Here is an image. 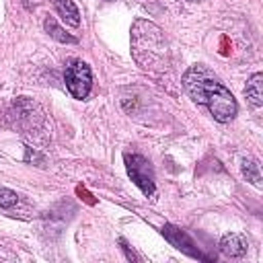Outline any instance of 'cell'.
<instances>
[{"label": "cell", "mask_w": 263, "mask_h": 263, "mask_svg": "<svg viewBox=\"0 0 263 263\" xmlns=\"http://www.w3.org/2000/svg\"><path fill=\"white\" fill-rule=\"evenodd\" d=\"M183 88L195 103L208 107L216 121L228 123L234 119L238 107L232 92L203 64H195L183 74Z\"/></svg>", "instance_id": "1"}, {"label": "cell", "mask_w": 263, "mask_h": 263, "mask_svg": "<svg viewBox=\"0 0 263 263\" xmlns=\"http://www.w3.org/2000/svg\"><path fill=\"white\" fill-rule=\"evenodd\" d=\"M132 53L146 70H164L168 64V45L164 33L150 21H136L132 29Z\"/></svg>", "instance_id": "2"}, {"label": "cell", "mask_w": 263, "mask_h": 263, "mask_svg": "<svg viewBox=\"0 0 263 263\" xmlns=\"http://www.w3.org/2000/svg\"><path fill=\"white\" fill-rule=\"evenodd\" d=\"M64 82L74 99H86L92 86V74L88 64L82 60H72L64 70Z\"/></svg>", "instance_id": "3"}, {"label": "cell", "mask_w": 263, "mask_h": 263, "mask_svg": "<svg viewBox=\"0 0 263 263\" xmlns=\"http://www.w3.org/2000/svg\"><path fill=\"white\" fill-rule=\"evenodd\" d=\"M125 160V168L129 179L142 189L144 195H154L156 185H154V171L148 158H144L142 154H123Z\"/></svg>", "instance_id": "4"}, {"label": "cell", "mask_w": 263, "mask_h": 263, "mask_svg": "<svg viewBox=\"0 0 263 263\" xmlns=\"http://www.w3.org/2000/svg\"><path fill=\"white\" fill-rule=\"evenodd\" d=\"M160 232H162V236H164L175 249H179L181 253H185V255H189V257H193V259H203V261L210 259L208 255H203V253L195 247V242L191 240V236H189L185 230H181V228H177V226H173V224H164Z\"/></svg>", "instance_id": "5"}, {"label": "cell", "mask_w": 263, "mask_h": 263, "mask_svg": "<svg viewBox=\"0 0 263 263\" xmlns=\"http://www.w3.org/2000/svg\"><path fill=\"white\" fill-rule=\"evenodd\" d=\"M247 249H249V245H247L245 236H240L236 232H228L220 240V253L226 257H242L247 253Z\"/></svg>", "instance_id": "6"}, {"label": "cell", "mask_w": 263, "mask_h": 263, "mask_svg": "<svg viewBox=\"0 0 263 263\" xmlns=\"http://www.w3.org/2000/svg\"><path fill=\"white\" fill-rule=\"evenodd\" d=\"M51 4L55 8V12L62 16V21H66L72 27L80 25V12H78V8L72 0H51Z\"/></svg>", "instance_id": "7"}, {"label": "cell", "mask_w": 263, "mask_h": 263, "mask_svg": "<svg viewBox=\"0 0 263 263\" xmlns=\"http://www.w3.org/2000/svg\"><path fill=\"white\" fill-rule=\"evenodd\" d=\"M245 95H247V99H249V103L253 107H261L263 105V74L261 72H257V74H253L249 78Z\"/></svg>", "instance_id": "8"}, {"label": "cell", "mask_w": 263, "mask_h": 263, "mask_svg": "<svg viewBox=\"0 0 263 263\" xmlns=\"http://www.w3.org/2000/svg\"><path fill=\"white\" fill-rule=\"evenodd\" d=\"M43 27H45V31L49 33V37H53L55 41H60V43H76V39H74L72 35L64 33V29H62V27H60L51 16L43 21Z\"/></svg>", "instance_id": "9"}, {"label": "cell", "mask_w": 263, "mask_h": 263, "mask_svg": "<svg viewBox=\"0 0 263 263\" xmlns=\"http://www.w3.org/2000/svg\"><path fill=\"white\" fill-rule=\"evenodd\" d=\"M242 175L247 177V181H251L253 185H261V173H259V164L253 158H245L242 160Z\"/></svg>", "instance_id": "10"}, {"label": "cell", "mask_w": 263, "mask_h": 263, "mask_svg": "<svg viewBox=\"0 0 263 263\" xmlns=\"http://www.w3.org/2000/svg\"><path fill=\"white\" fill-rule=\"evenodd\" d=\"M16 201H18V195L12 189H6V187L0 189V208L2 210H10L12 205H16Z\"/></svg>", "instance_id": "11"}, {"label": "cell", "mask_w": 263, "mask_h": 263, "mask_svg": "<svg viewBox=\"0 0 263 263\" xmlns=\"http://www.w3.org/2000/svg\"><path fill=\"white\" fill-rule=\"evenodd\" d=\"M119 245H121V249H123V251H125V257H127V259H129V261H138V257H136V255H134V251H132V249H129V247H127V242H125V240H123V238H121V240H119Z\"/></svg>", "instance_id": "12"}, {"label": "cell", "mask_w": 263, "mask_h": 263, "mask_svg": "<svg viewBox=\"0 0 263 263\" xmlns=\"http://www.w3.org/2000/svg\"><path fill=\"white\" fill-rule=\"evenodd\" d=\"M191 2H197V0H191Z\"/></svg>", "instance_id": "13"}]
</instances>
